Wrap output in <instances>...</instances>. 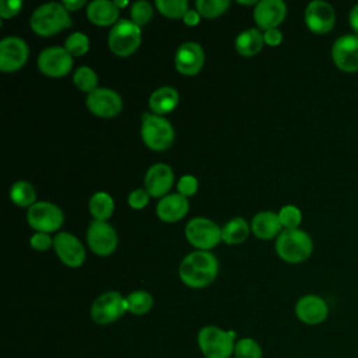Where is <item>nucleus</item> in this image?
<instances>
[{"instance_id":"21","label":"nucleus","mask_w":358,"mask_h":358,"mask_svg":"<svg viewBox=\"0 0 358 358\" xmlns=\"http://www.w3.org/2000/svg\"><path fill=\"white\" fill-rule=\"evenodd\" d=\"M189 200L179 193L164 196L157 204V215L164 222H178L189 211Z\"/></svg>"},{"instance_id":"30","label":"nucleus","mask_w":358,"mask_h":358,"mask_svg":"<svg viewBox=\"0 0 358 358\" xmlns=\"http://www.w3.org/2000/svg\"><path fill=\"white\" fill-rule=\"evenodd\" d=\"M74 85L83 92H92L98 88V76L90 66H80L73 76Z\"/></svg>"},{"instance_id":"32","label":"nucleus","mask_w":358,"mask_h":358,"mask_svg":"<svg viewBox=\"0 0 358 358\" xmlns=\"http://www.w3.org/2000/svg\"><path fill=\"white\" fill-rule=\"evenodd\" d=\"M229 4V0H197L196 10L204 18H215L224 14Z\"/></svg>"},{"instance_id":"41","label":"nucleus","mask_w":358,"mask_h":358,"mask_svg":"<svg viewBox=\"0 0 358 358\" xmlns=\"http://www.w3.org/2000/svg\"><path fill=\"white\" fill-rule=\"evenodd\" d=\"M263 41H264V45L275 48L282 42V32L278 28L266 29L263 31Z\"/></svg>"},{"instance_id":"44","label":"nucleus","mask_w":358,"mask_h":358,"mask_svg":"<svg viewBox=\"0 0 358 358\" xmlns=\"http://www.w3.org/2000/svg\"><path fill=\"white\" fill-rule=\"evenodd\" d=\"M62 4L64 6V8L69 13H73V11H77L78 8L84 7L87 4V1L85 0H63Z\"/></svg>"},{"instance_id":"16","label":"nucleus","mask_w":358,"mask_h":358,"mask_svg":"<svg viewBox=\"0 0 358 358\" xmlns=\"http://www.w3.org/2000/svg\"><path fill=\"white\" fill-rule=\"evenodd\" d=\"M305 24L313 34H327L336 24V11L324 0H313L305 8Z\"/></svg>"},{"instance_id":"7","label":"nucleus","mask_w":358,"mask_h":358,"mask_svg":"<svg viewBox=\"0 0 358 358\" xmlns=\"http://www.w3.org/2000/svg\"><path fill=\"white\" fill-rule=\"evenodd\" d=\"M185 236L196 250H210L222 241V228L210 218L194 217L186 224Z\"/></svg>"},{"instance_id":"42","label":"nucleus","mask_w":358,"mask_h":358,"mask_svg":"<svg viewBox=\"0 0 358 358\" xmlns=\"http://www.w3.org/2000/svg\"><path fill=\"white\" fill-rule=\"evenodd\" d=\"M200 18H201V15L199 14V11L197 10H192V8H189L187 11H186V14L183 15V22L186 24V25H189V27H196L199 22H200Z\"/></svg>"},{"instance_id":"8","label":"nucleus","mask_w":358,"mask_h":358,"mask_svg":"<svg viewBox=\"0 0 358 358\" xmlns=\"http://www.w3.org/2000/svg\"><path fill=\"white\" fill-rule=\"evenodd\" d=\"M27 221L36 232H56L64 221L60 207L50 201H36L27 211Z\"/></svg>"},{"instance_id":"2","label":"nucleus","mask_w":358,"mask_h":358,"mask_svg":"<svg viewBox=\"0 0 358 358\" xmlns=\"http://www.w3.org/2000/svg\"><path fill=\"white\" fill-rule=\"evenodd\" d=\"M29 25L36 35L52 36L69 28L71 25V17L62 3L50 1L35 8Z\"/></svg>"},{"instance_id":"23","label":"nucleus","mask_w":358,"mask_h":358,"mask_svg":"<svg viewBox=\"0 0 358 358\" xmlns=\"http://www.w3.org/2000/svg\"><path fill=\"white\" fill-rule=\"evenodd\" d=\"M282 225L278 218V213L274 211H260L257 213L250 222V229L253 235L259 239H273L280 235Z\"/></svg>"},{"instance_id":"11","label":"nucleus","mask_w":358,"mask_h":358,"mask_svg":"<svg viewBox=\"0 0 358 358\" xmlns=\"http://www.w3.org/2000/svg\"><path fill=\"white\" fill-rule=\"evenodd\" d=\"M85 105L92 115L109 119L117 116L122 112L123 99L115 90L98 87L92 92L87 94Z\"/></svg>"},{"instance_id":"6","label":"nucleus","mask_w":358,"mask_h":358,"mask_svg":"<svg viewBox=\"0 0 358 358\" xmlns=\"http://www.w3.org/2000/svg\"><path fill=\"white\" fill-rule=\"evenodd\" d=\"M141 43V28L129 18H120L108 34V46L119 57L134 53Z\"/></svg>"},{"instance_id":"25","label":"nucleus","mask_w":358,"mask_h":358,"mask_svg":"<svg viewBox=\"0 0 358 358\" xmlns=\"http://www.w3.org/2000/svg\"><path fill=\"white\" fill-rule=\"evenodd\" d=\"M263 46V32L257 28H248L239 32L235 38V49L243 57H252L257 55Z\"/></svg>"},{"instance_id":"26","label":"nucleus","mask_w":358,"mask_h":358,"mask_svg":"<svg viewBox=\"0 0 358 358\" xmlns=\"http://www.w3.org/2000/svg\"><path fill=\"white\" fill-rule=\"evenodd\" d=\"M88 208L94 220L108 221L112 217L115 210L113 197L103 190L95 192L88 201Z\"/></svg>"},{"instance_id":"36","label":"nucleus","mask_w":358,"mask_h":358,"mask_svg":"<svg viewBox=\"0 0 358 358\" xmlns=\"http://www.w3.org/2000/svg\"><path fill=\"white\" fill-rule=\"evenodd\" d=\"M278 218L284 229H295L299 228V224L302 221V213L296 206L287 204L278 211Z\"/></svg>"},{"instance_id":"15","label":"nucleus","mask_w":358,"mask_h":358,"mask_svg":"<svg viewBox=\"0 0 358 358\" xmlns=\"http://www.w3.org/2000/svg\"><path fill=\"white\" fill-rule=\"evenodd\" d=\"M53 249L60 262L69 267H80L85 262V248L71 232H57L53 238Z\"/></svg>"},{"instance_id":"24","label":"nucleus","mask_w":358,"mask_h":358,"mask_svg":"<svg viewBox=\"0 0 358 358\" xmlns=\"http://www.w3.org/2000/svg\"><path fill=\"white\" fill-rule=\"evenodd\" d=\"M179 92L175 87L162 85L154 90L148 99V106L154 115L164 116L179 105Z\"/></svg>"},{"instance_id":"4","label":"nucleus","mask_w":358,"mask_h":358,"mask_svg":"<svg viewBox=\"0 0 358 358\" xmlns=\"http://www.w3.org/2000/svg\"><path fill=\"white\" fill-rule=\"evenodd\" d=\"M141 140L152 151H165L175 141V129L168 119L154 113H143Z\"/></svg>"},{"instance_id":"34","label":"nucleus","mask_w":358,"mask_h":358,"mask_svg":"<svg viewBox=\"0 0 358 358\" xmlns=\"http://www.w3.org/2000/svg\"><path fill=\"white\" fill-rule=\"evenodd\" d=\"M235 358H262V347L253 338H241L235 343L234 348Z\"/></svg>"},{"instance_id":"31","label":"nucleus","mask_w":358,"mask_h":358,"mask_svg":"<svg viewBox=\"0 0 358 358\" xmlns=\"http://www.w3.org/2000/svg\"><path fill=\"white\" fill-rule=\"evenodd\" d=\"M155 6L158 11L168 18H183L189 10L187 0H157Z\"/></svg>"},{"instance_id":"12","label":"nucleus","mask_w":358,"mask_h":358,"mask_svg":"<svg viewBox=\"0 0 358 358\" xmlns=\"http://www.w3.org/2000/svg\"><path fill=\"white\" fill-rule=\"evenodd\" d=\"M87 243L98 256H109L117 246V234L108 221L92 220L87 229Z\"/></svg>"},{"instance_id":"37","label":"nucleus","mask_w":358,"mask_h":358,"mask_svg":"<svg viewBox=\"0 0 358 358\" xmlns=\"http://www.w3.org/2000/svg\"><path fill=\"white\" fill-rule=\"evenodd\" d=\"M176 189H178V193L185 196L186 199L196 194L197 189H199V180L196 176L187 173V175H182L178 185H176Z\"/></svg>"},{"instance_id":"19","label":"nucleus","mask_w":358,"mask_h":358,"mask_svg":"<svg viewBox=\"0 0 358 358\" xmlns=\"http://www.w3.org/2000/svg\"><path fill=\"white\" fill-rule=\"evenodd\" d=\"M287 15V4L282 0H260L253 8V20L263 31L277 28Z\"/></svg>"},{"instance_id":"27","label":"nucleus","mask_w":358,"mask_h":358,"mask_svg":"<svg viewBox=\"0 0 358 358\" xmlns=\"http://www.w3.org/2000/svg\"><path fill=\"white\" fill-rule=\"evenodd\" d=\"M250 231V224L245 218H231L222 227V241L227 245H239L248 239Z\"/></svg>"},{"instance_id":"5","label":"nucleus","mask_w":358,"mask_h":358,"mask_svg":"<svg viewBox=\"0 0 358 358\" xmlns=\"http://www.w3.org/2000/svg\"><path fill=\"white\" fill-rule=\"evenodd\" d=\"M235 331L217 326H204L197 334V344L206 358H229L235 348Z\"/></svg>"},{"instance_id":"35","label":"nucleus","mask_w":358,"mask_h":358,"mask_svg":"<svg viewBox=\"0 0 358 358\" xmlns=\"http://www.w3.org/2000/svg\"><path fill=\"white\" fill-rule=\"evenodd\" d=\"M152 13H154L152 6L148 1L138 0L131 4L130 20L141 28L150 22V20L152 18Z\"/></svg>"},{"instance_id":"38","label":"nucleus","mask_w":358,"mask_h":358,"mask_svg":"<svg viewBox=\"0 0 358 358\" xmlns=\"http://www.w3.org/2000/svg\"><path fill=\"white\" fill-rule=\"evenodd\" d=\"M148 200H150L148 192L145 189H141V187L131 190L127 196V203L134 210L144 208L148 204Z\"/></svg>"},{"instance_id":"1","label":"nucleus","mask_w":358,"mask_h":358,"mask_svg":"<svg viewBox=\"0 0 358 358\" xmlns=\"http://www.w3.org/2000/svg\"><path fill=\"white\" fill-rule=\"evenodd\" d=\"M218 274V260L210 250L187 253L179 264V277L190 288L210 285Z\"/></svg>"},{"instance_id":"13","label":"nucleus","mask_w":358,"mask_h":358,"mask_svg":"<svg viewBox=\"0 0 358 358\" xmlns=\"http://www.w3.org/2000/svg\"><path fill=\"white\" fill-rule=\"evenodd\" d=\"M29 49L20 36H6L0 41V70L13 73L20 70L28 60Z\"/></svg>"},{"instance_id":"9","label":"nucleus","mask_w":358,"mask_h":358,"mask_svg":"<svg viewBox=\"0 0 358 358\" xmlns=\"http://www.w3.org/2000/svg\"><path fill=\"white\" fill-rule=\"evenodd\" d=\"M127 312L126 298L117 291L101 294L91 305V317L98 324H109Z\"/></svg>"},{"instance_id":"43","label":"nucleus","mask_w":358,"mask_h":358,"mask_svg":"<svg viewBox=\"0 0 358 358\" xmlns=\"http://www.w3.org/2000/svg\"><path fill=\"white\" fill-rule=\"evenodd\" d=\"M348 22H350V27L352 28V31L355 32V35H358V3L355 6H352V8L350 10Z\"/></svg>"},{"instance_id":"14","label":"nucleus","mask_w":358,"mask_h":358,"mask_svg":"<svg viewBox=\"0 0 358 358\" xmlns=\"http://www.w3.org/2000/svg\"><path fill=\"white\" fill-rule=\"evenodd\" d=\"M331 59L341 71H358V35L345 34L338 36L331 46Z\"/></svg>"},{"instance_id":"20","label":"nucleus","mask_w":358,"mask_h":358,"mask_svg":"<svg viewBox=\"0 0 358 358\" xmlns=\"http://www.w3.org/2000/svg\"><path fill=\"white\" fill-rule=\"evenodd\" d=\"M296 317L306 324H319L326 320L329 315V306L326 301L319 295H303L295 305Z\"/></svg>"},{"instance_id":"33","label":"nucleus","mask_w":358,"mask_h":358,"mask_svg":"<svg viewBox=\"0 0 358 358\" xmlns=\"http://www.w3.org/2000/svg\"><path fill=\"white\" fill-rule=\"evenodd\" d=\"M64 48L73 57L83 56L90 50V38L84 32H73L66 38Z\"/></svg>"},{"instance_id":"17","label":"nucleus","mask_w":358,"mask_h":358,"mask_svg":"<svg viewBox=\"0 0 358 358\" xmlns=\"http://www.w3.org/2000/svg\"><path fill=\"white\" fill-rule=\"evenodd\" d=\"M204 50L200 43L187 41L179 45L175 53V67L183 76H194L204 66Z\"/></svg>"},{"instance_id":"40","label":"nucleus","mask_w":358,"mask_h":358,"mask_svg":"<svg viewBox=\"0 0 358 358\" xmlns=\"http://www.w3.org/2000/svg\"><path fill=\"white\" fill-rule=\"evenodd\" d=\"M22 8L21 0H1L0 1V17L1 18H11L20 13Z\"/></svg>"},{"instance_id":"18","label":"nucleus","mask_w":358,"mask_h":358,"mask_svg":"<svg viewBox=\"0 0 358 358\" xmlns=\"http://www.w3.org/2000/svg\"><path fill=\"white\" fill-rule=\"evenodd\" d=\"M173 171L168 164L157 162L151 165L144 175V189L151 197H164L169 194L173 185Z\"/></svg>"},{"instance_id":"39","label":"nucleus","mask_w":358,"mask_h":358,"mask_svg":"<svg viewBox=\"0 0 358 358\" xmlns=\"http://www.w3.org/2000/svg\"><path fill=\"white\" fill-rule=\"evenodd\" d=\"M29 245L32 249L38 252H45L50 248H53V238L46 232H35L29 238Z\"/></svg>"},{"instance_id":"28","label":"nucleus","mask_w":358,"mask_h":358,"mask_svg":"<svg viewBox=\"0 0 358 358\" xmlns=\"http://www.w3.org/2000/svg\"><path fill=\"white\" fill-rule=\"evenodd\" d=\"M10 199L18 207H31L36 203L35 187L27 180H17L10 187Z\"/></svg>"},{"instance_id":"10","label":"nucleus","mask_w":358,"mask_h":358,"mask_svg":"<svg viewBox=\"0 0 358 358\" xmlns=\"http://www.w3.org/2000/svg\"><path fill=\"white\" fill-rule=\"evenodd\" d=\"M36 64L42 74L52 78H60L71 70L73 56L64 46H49L39 53Z\"/></svg>"},{"instance_id":"22","label":"nucleus","mask_w":358,"mask_h":358,"mask_svg":"<svg viewBox=\"0 0 358 358\" xmlns=\"http://www.w3.org/2000/svg\"><path fill=\"white\" fill-rule=\"evenodd\" d=\"M119 8L110 0H94L87 4V18L98 27L115 25L119 21Z\"/></svg>"},{"instance_id":"45","label":"nucleus","mask_w":358,"mask_h":358,"mask_svg":"<svg viewBox=\"0 0 358 358\" xmlns=\"http://www.w3.org/2000/svg\"><path fill=\"white\" fill-rule=\"evenodd\" d=\"M115 4H116V7L120 10V7L127 6V1H126V0H124V1H122V0H115Z\"/></svg>"},{"instance_id":"3","label":"nucleus","mask_w":358,"mask_h":358,"mask_svg":"<svg viewBox=\"0 0 358 358\" xmlns=\"http://www.w3.org/2000/svg\"><path fill=\"white\" fill-rule=\"evenodd\" d=\"M275 252L287 263H302L312 255L313 241L301 228L282 229L275 238Z\"/></svg>"},{"instance_id":"29","label":"nucleus","mask_w":358,"mask_h":358,"mask_svg":"<svg viewBox=\"0 0 358 358\" xmlns=\"http://www.w3.org/2000/svg\"><path fill=\"white\" fill-rule=\"evenodd\" d=\"M126 302H127V312L141 316L145 315L147 312H150V309L152 308V296L150 292L144 291V289H137L130 292L126 296Z\"/></svg>"}]
</instances>
